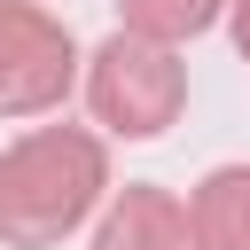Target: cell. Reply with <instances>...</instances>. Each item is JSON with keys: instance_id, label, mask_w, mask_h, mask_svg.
<instances>
[{"instance_id": "6da1fadb", "label": "cell", "mask_w": 250, "mask_h": 250, "mask_svg": "<svg viewBox=\"0 0 250 250\" xmlns=\"http://www.w3.org/2000/svg\"><path fill=\"white\" fill-rule=\"evenodd\" d=\"M109 195V148L86 125H39L0 148V242L55 250Z\"/></svg>"}, {"instance_id": "3957f363", "label": "cell", "mask_w": 250, "mask_h": 250, "mask_svg": "<svg viewBox=\"0 0 250 250\" xmlns=\"http://www.w3.org/2000/svg\"><path fill=\"white\" fill-rule=\"evenodd\" d=\"M78 86V39L31 8V0H0V117H39Z\"/></svg>"}, {"instance_id": "7a4b0ae2", "label": "cell", "mask_w": 250, "mask_h": 250, "mask_svg": "<svg viewBox=\"0 0 250 250\" xmlns=\"http://www.w3.org/2000/svg\"><path fill=\"white\" fill-rule=\"evenodd\" d=\"M86 109L102 133L117 141H156L180 109H188V62L180 47L164 39H141V31H109L94 55H86Z\"/></svg>"}, {"instance_id": "8992f818", "label": "cell", "mask_w": 250, "mask_h": 250, "mask_svg": "<svg viewBox=\"0 0 250 250\" xmlns=\"http://www.w3.org/2000/svg\"><path fill=\"white\" fill-rule=\"evenodd\" d=\"M117 16H125V31H141V39H164V47H180V39L211 31V23L227 16V0H117Z\"/></svg>"}, {"instance_id": "277c9868", "label": "cell", "mask_w": 250, "mask_h": 250, "mask_svg": "<svg viewBox=\"0 0 250 250\" xmlns=\"http://www.w3.org/2000/svg\"><path fill=\"white\" fill-rule=\"evenodd\" d=\"M94 250H188V203H180L172 188L133 180V188H117V203L102 211Z\"/></svg>"}, {"instance_id": "5b68a950", "label": "cell", "mask_w": 250, "mask_h": 250, "mask_svg": "<svg viewBox=\"0 0 250 250\" xmlns=\"http://www.w3.org/2000/svg\"><path fill=\"white\" fill-rule=\"evenodd\" d=\"M188 250H250V164H219L188 195Z\"/></svg>"}, {"instance_id": "52a82bcc", "label": "cell", "mask_w": 250, "mask_h": 250, "mask_svg": "<svg viewBox=\"0 0 250 250\" xmlns=\"http://www.w3.org/2000/svg\"><path fill=\"white\" fill-rule=\"evenodd\" d=\"M227 23H234V47H242V62H250V0H227Z\"/></svg>"}]
</instances>
